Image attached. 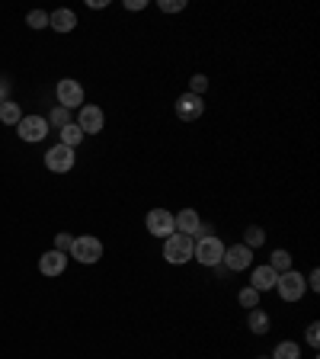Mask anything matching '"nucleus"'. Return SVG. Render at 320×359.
<instances>
[{
	"mask_svg": "<svg viewBox=\"0 0 320 359\" xmlns=\"http://www.w3.org/2000/svg\"><path fill=\"white\" fill-rule=\"evenodd\" d=\"M87 7L90 10H106L109 7V0H87Z\"/></svg>",
	"mask_w": 320,
	"mask_h": 359,
	"instance_id": "32",
	"label": "nucleus"
},
{
	"mask_svg": "<svg viewBox=\"0 0 320 359\" xmlns=\"http://www.w3.org/2000/svg\"><path fill=\"white\" fill-rule=\"evenodd\" d=\"M20 119H22V106L20 103H13V100H7V103L0 106V122L4 126H20Z\"/></svg>",
	"mask_w": 320,
	"mask_h": 359,
	"instance_id": "17",
	"label": "nucleus"
},
{
	"mask_svg": "<svg viewBox=\"0 0 320 359\" xmlns=\"http://www.w3.org/2000/svg\"><path fill=\"white\" fill-rule=\"evenodd\" d=\"M122 7H125V10H132V13H138V10H144V7H148V0H125Z\"/></svg>",
	"mask_w": 320,
	"mask_h": 359,
	"instance_id": "30",
	"label": "nucleus"
},
{
	"mask_svg": "<svg viewBox=\"0 0 320 359\" xmlns=\"http://www.w3.org/2000/svg\"><path fill=\"white\" fill-rule=\"evenodd\" d=\"M83 138H87V135L77 128V122H71V126L61 128V142H58V144H64V148H74V151H77V144H81Z\"/></svg>",
	"mask_w": 320,
	"mask_h": 359,
	"instance_id": "20",
	"label": "nucleus"
},
{
	"mask_svg": "<svg viewBox=\"0 0 320 359\" xmlns=\"http://www.w3.org/2000/svg\"><path fill=\"white\" fill-rule=\"evenodd\" d=\"M224 257V241L215 238V234H202L193 244V260H199V266H218Z\"/></svg>",
	"mask_w": 320,
	"mask_h": 359,
	"instance_id": "1",
	"label": "nucleus"
},
{
	"mask_svg": "<svg viewBox=\"0 0 320 359\" xmlns=\"http://www.w3.org/2000/svg\"><path fill=\"white\" fill-rule=\"evenodd\" d=\"M67 257H74V260L83 263V266H93V263L103 260V241L93 238V234H81V238H74Z\"/></svg>",
	"mask_w": 320,
	"mask_h": 359,
	"instance_id": "2",
	"label": "nucleus"
},
{
	"mask_svg": "<svg viewBox=\"0 0 320 359\" xmlns=\"http://www.w3.org/2000/svg\"><path fill=\"white\" fill-rule=\"evenodd\" d=\"M237 302H240V308H246V311H250V308H260V292H256L253 285H244V289L237 292Z\"/></svg>",
	"mask_w": 320,
	"mask_h": 359,
	"instance_id": "23",
	"label": "nucleus"
},
{
	"mask_svg": "<svg viewBox=\"0 0 320 359\" xmlns=\"http://www.w3.org/2000/svg\"><path fill=\"white\" fill-rule=\"evenodd\" d=\"M276 283H279V273L269 263H263V266H253V273H250V285H253L256 292H272L276 289Z\"/></svg>",
	"mask_w": 320,
	"mask_h": 359,
	"instance_id": "14",
	"label": "nucleus"
},
{
	"mask_svg": "<svg viewBox=\"0 0 320 359\" xmlns=\"http://www.w3.org/2000/svg\"><path fill=\"white\" fill-rule=\"evenodd\" d=\"M173 224H176V234H186V238H199L202 231V218L195 209H179L176 215H173Z\"/></svg>",
	"mask_w": 320,
	"mask_h": 359,
	"instance_id": "12",
	"label": "nucleus"
},
{
	"mask_svg": "<svg viewBox=\"0 0 320 359\" xmlns=\"http://www.w3.org/2000/svg\"><path fill=\"white\" fill-rule=\"evenodd\" d=\"M144 228H148L151 238H170V234H176V224H173V212L170 209H151L148 215H144Z\"/></svg>",
	"mask_w": 320,
	"mask_h": 359,
	"instance_id": "5",
	"label": "nucleus"
},
{
	"mask_svg": "<svg viewBox=\"0 0 320 359\" xmlns=\"http://www.w3.org/2000/svg\"><path fill=\"white\" fill-rule=\"evenodd\" d=\"M269 266L276 269L279 276H282V273H288V269H291V254L285 250V247H276V250L269 254Z\"/></svg>",
	"mask_w": 320,
	"mask_h": 359,
	"instance_id": "18",
	"label": "nucleus"
},
{
	"mask_svg": "<svg viewBox=\"0 0 320 359\" xmlns=\"http://www.w3.org/2000/svg\"><path fill=\"white\" fill-rule=\"evenodd\" d=\"M48 26H52L55 32H74L77 29V13L74 10H67V7L52 10V13H48Z\"/></svg>",
	"mask_w": 320,
	"mask_h": 359,
	"instance_id": "15",
	"label": "nucleus"
},
{
	"mask_svg": "<svg viewBox=\"0 0 320 359\" xmlns=\"http://www.w3.org/2000/svg\"><path fill=\"white\" fill-rule=\"evenodd\" d=\"M48 132H52V128H48L45 116H22L20 126H16V135H20V142H26V144H39Z\"/></svg>",
	"mask_w": 320,
	"mask_h": 359,
	"instance_id": "10",
	"label": "nucleus"
},
{
	"mask_svg": "<svg viewBox=\"0 0 320 359\" xmlns=\"http://www.w3.org/2000/svg\"><path fill=\"white\" fill-rule=\"evenodd\" d=\"M77 128H81L83 135H99L106 128V112L99 109V106L93 103H83L81 109H77Z\"/></svg>",
	"mask_w": 320,
	"mask_h": 359,
	"instance_id": "9",
	"label": "nucleus"
},
{
	"mask_svg": "<svg viewBox=\"0 0 320 359\" xmlns=\"http://www.w3.org/2000/svg\"><path fill=\"white\" fill-rule=\"evenodd\" d=\"M193 238H186V234H170V238H164V260L170 263V266H186L189 260H193Z\"/></svg>",
	"mask_w": 320,
	"mask_h": 359,
	"instance_id": "3",
	"label": "nucleus"
},
{
	"mask_svg": "<svg viewBox=\"0 0 320 359\" xmlns=\"http://www.w3.org/2000/svg\"><path fill=\"white\" fill-rule=\"evenodd\" d=\"M7 100H10V81L7 77H0V106L7 103Z\"/></svg>",
	"mask_w": 320,
	"mask_h": 359,
	"instance_id": "31",
	"label": "nucleus"
},
{
	"mask_svg": "<svg viewBox=\"0 0 320 359\" xmlns=\"http://www.w3.org/2000/svg\"><path fill=\"white\" fill-rule=\"evenodd\" d=\"M26 26H29V29H45V26H48V13H45V10H32V13L26 16Z\"/></svg>",
	"mask_w": 320,
	"mask_h": 359,
	"instance_id": "25",
	"label": "nucleus"
},
{
	"mask_svg": "<svg viewBox=\"0 0 320 359\" xmlns=\"http://www.w3.org/2000/svg\"><path fill=\"white\" fill-rule=\"evenodd\" d=\"M305 283L311 292H320V269H311V276H305Z\"/></svg>",
	"mask_w": 320,
	"mask_h": 359,
	"instance_id": "29",
	"label": "nucleus"
},
{
	"mask_svg": "<svg viewBox=\"0 0 320 359\" xmlns=\"http://www.w3.org/2000/svg\"><path fill=\"white\" fill-rule=\"evenodd\" d=\"M55 97H58V106H64V109H81L83 87L74 77H64V81H58V87H55Z\"/></svg>",
	"mask_w": 320,
	"mask_h": 359,
	"instance_id": "11",
	"label": "nucleus"
},
{
	"mask_svg": "<svg viewBox=\"0 0 320 359\" xmlns=\"http://www.w3.org/2000/svg\"><path fill=\"white\" fill-rule=\"evenodd\" d=\"M45 122H48V128H64V126H71V109H64V106H55L48 116H45Z\"/></svg>",
	"mask_w": 320,
	"mask_h": 359,
	"instance_id": "22",
	"label": "nucleus"
},
{
	"mask_svg": "<svg viewBox=\"0 0 320 359\" xmlns=\"http://www.w3.org/2000/svg\"><path fill=\"white\" fill-rule=\"evenodd\" d=\"M240 244H246L250 250H256V247L266 244V231H263L260 224H246V231H244V241Z\"/></svg>",
	"mask_w": 320,
	"mask_h": 359,
	"instance_id": "21",
	"label": "nucleus"
},
{
	"mask_svg": "<svg viewBox=\"0 0 320 359\" xmlns=\"http://www.w3.org/2000/svg\"><path fill=\"white\" fill-rule=\"evenodd\" d=\"M205 90H209V77H205V74H193V77H189V90H186V93L205 97Z\"/></svg>",
	"mask_w": 320,
	"mask_h": 359,
	"instance_id": "24",
	"label": "nucleus"
},
{
	"mask_svg": "<svg viewBox=\"0 0 320 359\" xmlns=\"http://www.w3.org/2000/svg\"><path fill=\"white\" fill-rule=\"evenodd\" d=\"M260 359H269V356H260Z\"/></svg>",
	"mask_w": 320,
	"mask_h": 359,
	"instance_id": "33",
	"label": "nucleus"
},
{
	"mask_svg": "<svg viewBox=\"0 0 320 359\" xmlns=\"http://www.w3.org/2000/svg\"><path fill=\"white\" fill-rule=\"evenodd\" d=\"M77 164L74 148H64V144H55V148L45 151V170L52 173H71Z\"/></svg>",
	"mask_w": 320,
	"mask_h": 359,
	"instance_id": "6",
	"label": "nucleus"
},
{
	"mask_svg": "<svg viewBox=\"0 0 320 359\" xmlns=\"http://www.w3.org/2000/svg\"><path fill=\"white\" fill-rule=\"evenodd\" d=\"M64 269H67V254H61L55 247L39 257V273H42V276H61Z\"/></svg>",
	"mask_w": 320,
	"mask_h": 359,
	"instance_id": "13",
	"label": "nucleus"
},
{
	"mask_svg": "<svg viewBox=\"0 0 320 359\" xmlns=\"http://www.w3.org/2000/svg\"><path fill=\"white\" fill-rule=\"evenodd\" d=\"M173 112H176L179 122H199L205 116V97H195V93H183L173 103Z\"/></svg>",
	"mask_w": 320,
	"mask_h": 359,
	"instance_id": "8",
	"label": "nucleus"
},
{
	"mask_svg": "<svg viewBox=\"0 0 320 359\" xmlns=\"http://www.w3.org/2000/svg\"><path fill=\"white\" fill-rule=\"evenodd\" d=\"M305 340L314 346V350H317V346H320V324H317V321H311V324H307V334H305Z\"/></svg>",
	"mask_w": 320,
	"mask_h": 359,
	"instance_id": "28",
	"label": "nucleus"
},
{
	"mask_svg": "<svg viewBox=\"0 0 320 359\" xmlns=\"http://www.w3.org/2000/svg\"><path fill=\"white\" fill-rule=\"evenodd\" d=\"M71 244H74V238L71 234H55V250H61V254H71Z\"/></svg>",
	"mask_w": 320,
	"mask_h": 359,
	"instance_id": "27",
	"label": "nucleus"
},
{
	"mask_svg": "<svg viewBox=\"0 0 320 359\" xmlns=\"http://www.w3.org/2000/svg\"><path fill=\"white\" fill-rule=\"evenodd\" d=\"M157 7L164 13H183L186 10V0H157Z\"/></svg>",
	"mask_w": 320,
	"mask_h": 359,
	"instance_id": "26",
	"label": "nucleus"
},
{
	"mask_svg": "<svg viewBox=\"0 0 320 359\" xmlns=\"http://www.w3.org/2000/svg\"><path fill=\"white\" fill-rule=\"evenodd\" d=\"M221 266L228 269V273H244V269L253 266V250H250L246 244H231V247H224Z\"/></svg>",
	"mask_w": 320,
	"mask_h": 359,
	"instance_id": "7",
	"label": "nucleus"
},
{
	"mask_svg": "<svg viewBox=\"0 0 320 359\" xmlns=\"http://www.w3.org/2000/svg\"><path fill=\"white\" fill-rule=\"evenodd\" d=\"M276 292H279V299L291 305V302H301V299H305L307 283H305V276H301L298 269H288V273H282V276H279Z\"/></svg>",
	"mask_w": 320,
	"mask_h": 359,
	"instance_id": "4",
	"label": "nucleus"
},
{
	"mask_svg": "<svg viewBox=\"0 0 320 359\" xmlns=\"http://www.w3.org/2000/svg\"><path fill=\"white\" fill-rule=\"evenodd\" d=\"M246 327H250V334L263 337V334H269V327H272V318H269L263 308H250V311H246Z\"/></svg>",
	"mask_w": 320,
	"mask_h": 359,
	"instance_id": "16",
	"label": "nucleus"
},
{
	"mask_svg": "<svg viewBox=\"0 0 320 359\" xmlns=\"http://www.w3.org/2000/svg\"><path fill=\"white\" fill-rule=\"evenodd\" d=\"M269 359H301V346L295 340H279Z\"/></svg>",
	"mask_w": 320,
	"mask_h": 359,
	"instance_id": "19",
	"label": "nucleus"
}]
</instances>
